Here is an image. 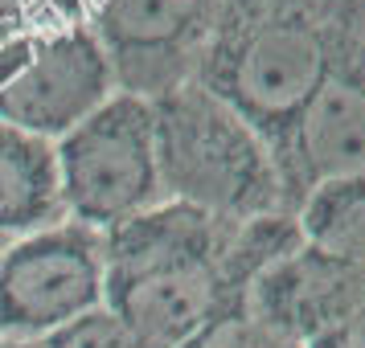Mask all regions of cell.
Here are the masks:
<instances>
[{
  "label": "cell",
  "mask_w": 365,
  "mask_h": 348,
  "mask_svg": "<svg viewBox=\"0 0 365 348\" xmlns=\"http://www.w3.org/2000/svg\"><path fill=\"white\" fill-rule=\"evenodd\" d=\"M271 160L279 168L287 213H296L316 184L365 176V66L320 86L279 148H271Z\"/></svg>",
  "instance_id": "cell-8"
},
{
  "label": "cell",
  "mask_w": 365,
  "mask_h": 348,
  "mask_svg": "<svg viewBox=\"0 0 365 348\" xmlns=\"http://www.w3.org/2000/svg\"><path fill=\"white\" fill-rule=\"evenodd\" d=\"M103 233L78 221L13 238L0 250V340H41L103 307Z\"/></svg>",
  "instance_id": "cell-7"
},
{
  "label": "cell",
  "mask_w": 365,
  "mask_h": 348,
  "mask_svg": "<svg viewBox=\"0 0 365 348\" xmlns=\"http://www.w3.org/2000/svg\"><path fill=\"white\" fill-rule=\"evenodd\" d=\"M299 242L296 213L222 221L160 201L103 233V303L148 348H181L205 320L247 303L255 279Z\"/></svg>",
  "instance_id": "cell-1"
},
{
  "label": "cell",
  "mask_w": 365,
  "mask_h": 348,
  "mask_svg": "<svg viewBox=\"0 0 365 348\" xmlns=\"http://www.w3.org/2000/svg\"><path fill=\"white\" fill-rule=\"evenodd\" d=\"M152 135L165 201L193 205L222 221L287 213L271 148L205 86L185 83L152 99Z\"/></svg>",
  "instance_id": "cell-3"
},
{
  "label": "cell",
  "mask_w": 365,
  "mask_h": 348,
  "mask_svg": "<svg viewBox=\"0 0 365 348\" xmlns=\"http://www.w3.org/2000/svg\"><path fill=\"white\" fill-rule=\"evenodd\" d=\"M119 95L86 21L53 25L0 46V123L58 144Z\"/></svg>",
  "instance_id": "cell-5"
},
{
  "label": "cell",
  "mask_w": 365,
  "mask_h": 348,
  "mask_svg": "<svg viewBox=\"0 0 365 348\" xmlns=\"http://www.w3.org/2000/svg\"><path fill=\"white\" fill-rule=\"evenodd\" d=\"M53 160L66 221L99 233L165 201L148 99L111 95L95 115L53 144Z\"/></svg>",
  "instance_id": "cell-4"
},
{
  "label": "cell",
  "mask_w": 365,
  "mask_h": 348,
  "mask_svg": "<svg viewBox=\"0 0 365 348\" xmlns=\"http://www.w3.org/2000/svg\"><path fill=\"white\" fill-rule=\"evenodd\" d=\"M83 9L86 0H0V46L53 25L83 21Z\"/></svg>",
  "instance_id": "cell-14"
},
{
  "label": "cell",
  "mask_w": 365,
  "mask_h": 348,
  "mask_svg": "<svg viewBox=\"0 0 365 348\" xmlns=\"http://www.w3.org/2000/svg\"><path fill=\"white\" fill-rule=\"evenodd\" d=\"M58 221H66V213L58 193L53 144L0 123V238L13 242Z\"/></svg>",
  "instance_id": "cell-10"
},
{
  "label": "cell",
  "mask_w": 365,
  "mask_h": 348,
  "mask_svg": "<svg viewBox=\"0 0 365 348\" xmlns=\"http://www.w3.org/2000/svg\"><path fill=\"white\" fill-rule=\"evenodd\" d=\"M0 348H41L37 340H0Z\"/></svg>",
  "instance_id": "cell-16"
},
{
  "label": "cell",
  "mask_w": 365,
  "mask_h": 348,
  "mask_svg": "<svg viewBox=\"0 0 365 348\" xmlns=\"http://www.w3.org/2000/svg\"><path fill=\"white\" fill-rule=\"evenodd\" d=\"M296 221L308 246L365 266V176H336L316 184L299 201Z\"/></svg>",
  "instance_id": "cell-11"
},
{
  "label": "cell",
  "mask_w": 365,
  "mask_h": 348,
  "mask_svg": "<svg viewBox=\"0 0 365 348\" xmlns=\"http://www.w3.org/2000/svg\"><path fill=\"white\" fill-rule=\"evenodd\" d=\"M365 66V0H222L197 86L279 148L336 74Z\"/></svg>",
  "instance_id": "cell-2"
},
{
  "label": "cell",
  "mask_w": 365,
  "mask_h": 348,
  "mask_svg": "<svg viewBox=\"0 0 365 348\" xmlns=\"http://www.w3.org/2000/svg\"><path fill=\"white\" fill-rule=\"evenodd\" d=\"M365 295V266L299 242L255 279L247 307L296 344L332 332Z\"/></svg>",
  "instance_id": "cell-9"
},
{
  "label": "cell",
  "mask_w": 365,
  "mask_h": 348,
  "mask_svg": "<svg viewBox=\"0 0 365 348\" xmlns=\"http://www.w3.org/2000/svg\"><path fill=\"white\" fill-rule=\"evenodd\" d=\"M181 348H304V344L275 332L267 320L250 312L247 303H234L226 312H217L214 320H205Z\"/></svg>",
  "instance_id": "cell-12"
},
{
  "label": "cell",
  "mask_w": 365,
  "mask_h": 348,
  "mask_svg": "<svg viewBox=\"0 0 365 348\" xmlns=\"http://www.w3.org/2000/svg\"><path fill=\"white\" fill-rule=\"evenodd\" d=\"M37 344L41 348H148L107 303L78 315V320H70V324H62V328H53Z\"/></svg>",
  "instance_id": "cell-13"
},
{
  "label": "cell",
  "mask_w": 365,
  "mask_h": 348,
  "mask_svg": "<svg viewBox=\"0 0 365 348\" xmlns=\"http://www.w3.org/2000/svg\"><path fill=\"white\" fill-rule=\"evenodd\" d=\"M308 348H365V295H361V303L336 324V328L324 332V336L312 340Z\"/></svg>",
  "instance_id": "cell-15"
},
{
  "label": "cell",
  "mask_w": 365,
  "mask_h": 348,
  "mask_svg": "<svg viewBox=\"0 0 365 348\" xmlns=\"http://www.w3.org/2000/svg\"><path fill=\"white\" fill-rule=\"evenodd\" d=\"M222 0H86L83 21L111 66L119 95L160 99L197 83Z\"/></svg>",
  "instance_id": "cell-6"
},
{
  "label": "cell",
  "mask_w": 365,
  "mask_h": 348,
  "mask_svg": "<svg viewBox=\"0 0 365 348\" xmlns=\"http://www.w3.org/2000/svg\"><path fill=\"white\" fill-rule=\"evenodd\" d=\"M4 246H9V242H4V238H0V250H4Z\"/></svg>",
  "instance_id": "cell-17"
}]
</instances>
